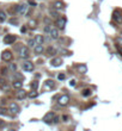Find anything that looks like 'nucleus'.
<instances>
[{"mask_svg": "<svg viewBox=\"0 0 122 131\" xmlns=\"http://www.w3.org/2000/svg\"><path fill=\"white\" fill-rule=\"evenodd\" d=\"M9 69L12 70V72H16V70H17V66H16V63H10V64H9Z\"/></svg>", "mask_w": 122, "mask_h": 131, "instance_id": "obj_25", "label": "nucleus"}, {"mask_svg": "<svg viewBox=\"0 0 122 131\" xmlns=\"http://www.w3.org/2000/svg\"><path fill=\"white\" fill-rule=\"evenodd\" d=\"M28 97V92L27 91H24V89H18V92H17V98L19 99V100H23V99H25Z\"/></svg>", "mask_w": 122, "mask_h": 131, "instance_id": "obj_11", "label": "nucleus"}, {"mask_svg": "<svg viewBox=\"0 0 122 131\" xmlns=\"http://www.w3.org/2000/svg\"><path fill=\"white\" fill-rule=\"evenodd\" d=\"M34 50H35V54H36V55H40V54H42V53L44 51V48H43L42 45H36V47L34 48Z\"/></svg>", "mask_w": 122, "mask_h": 131, "instance_id": "obj_17", "label": "nucleus"}, {"mask_svg": "<svg viewBox=\"0 0 122 131\" xmlns=\"http://www.w3.org/2000/svg\"><path fill=\"white\" fill-rule=\"evenodd\" d=\"M0 124H1V121H0Z\"/></svg>", "mask_w": 122, "mask_h": 131, "instance_id": "obj_39", "label": "nucleus"}, {"mask_svg": "<svg viewBox=\"0 0 122 131\" xmlns=\"http://www.w3.org/2000/svg\"><path fill=\"white\" fill-rule=\"evenodd\" d=\"M69 102V97L68 95H61L59 99H58V104L60 105V106H66L67 104Z\"/></svg>", "mask_w": 122, "mask_h": 131, "instance_id": "obj_3", "label": "nucleus"}, {"mask_svg": "<svg viewBox=\"0 0 122 131\" xmlns=\"http://www.w3.org/2000/svg\"><path fill=\"white\" fill-rule=\"evenodd\" d=\"M48 35H50V37H52L53 39L59 38V31H58V29H56V28H50V31H49V34H48Z\"/></svg>", "mask_w": 122, "mask_h": 131, "instance_id": "obj_12", "label": "nucleus"}, {"mask_svg": "<svg viewBox=\"0 0 122 131\" xmlns=\"http://www.w3.org/2000/svg\"><path fill=\"white\" fill-rule=\"evenodd\" d=\"M28 9H29V5L28 4H21L17 6V13L21 15V16H24L28 13Z\"/></svg>", "mask_w": 122, "mask_h": 131, "instance_id": "obj_2", "label": "nucleus"}, {"mask_svg": "<svg viewBox=\"0 0 122 131\" xmlns=\"http://www.w3.org/2000/svg\"><path fill=\"white\" fill-rule=\"evenodd\" d=\"M53 123H59V117H58V116H55V117H54V119H53Z\"/></svg>", "mask_w": 122, "mask_h": 131, "instance_id": "obj_30", "label": "nucleus"}, {"mask_svg": "<svg viewBox=\"0 0 122 131\" xmlns=\"http://www.w3.org/2000/svg\"><path fill=\"white\" fill-rule=\"evenodd\" d=\"M13 87H15L16 89H21V88L23 87V82H22V81H15V82H13Z\"/></svg>", "mask_w": 122, "mask_h": 131, "instance_id": "obj_19", "label": "nucleus"}, {"mask_svg": "<svg viewBox=\"0 0 122 131\" xmlns=\"http://www.w3.org/2000/svg\"><path fill=\"white\" fill-rule=\"evenodd\" d=\"M18 54H19V57L21 58H28L30 53H29V48L25 47V45H21L19 49H18Z\"/></svg>", "mask_w": 122, "mask_h": 131, "instance_id": "obj_1", "label": "nucleus"}, {"mask_svg": "<svg viewBox=\"0 0 122 131\" xmlns=\"http://www.w3.org/2000/svg\"><path fill=\"white\" fill-rule=\"evenodd\" d=\"M7 131H17V130H15V129H10V130H7Z\"/></svg>", "mask_w": 122, "mask_h": 131, "instance_id": "obj_38", "label": "nucleus"}, {"mask_svg": "<svg viewBox=\"0 0 122 131\" xmlns=\"http://www.w3.org/2000/svg\"><path fill=\"white\" fill-rule=\"evenodd\" d=\"M58 79H59V80H65V79H66V75H65V74H59V75H58Z\"/></svg>", "mask_w": 122, "mask_h": 131, "instance_id": "obj_27", "label": "nucleus"}, {"mask_svg": "<svg viewBox=\"0 0 122 131\" xmlns=\"http://www.w3.org/2000/svg\"><path fill=\"white\" fill-rule=\"evenodd\" d=\"M35 47H36L35 39H34V38H30V39H28V48H35Z\"/></svg>", "mask_w": 122, "mask_h": 131, "instance_id": "obj_18", "label": "nucleus"}, {"mask_svg": "<svg viewBox=\"0 0 122 131\" xmlns=\"http://www.w3.org/2000/svg\"><path fill=\"white\" fill-rule=\"evenodd\" d=\"M12 57H13V55H12V53H11L10 50H4L3 54H1V58H3L4 61H6V62L11 61Z\"/></svg>", "mask_w": 122, "mask_h": 131, "instance_id": "obj_5", "label": "nucleus"}, {"mask_svg": "<svg viewBox=\"0 0 122 131\" xmlns=\"http://www.w3.org/2000/svg\"><path fill=\"white\" fill-rule=\"evenodd\" d=\"M117 50H118V53H120V55H121V56H122V48H121V47H118V45H117Z\"/></svg>", "mask_w": 122, "mask_h": 131, "instance_id": "obj_32", "label": "nucleus"}, {"mask_svg": "<svg viewBox=\"0 0 122 131\" xmlns=\"http://www.w3.org/2000/svg\"><path fill=\"white\" fill-rule=\"evenodd\" d=\"M6 20V13L4 11H0V23H4Z\"/></svg>", "mask_w": 122, "mask_h": 131, "instance_id": "obj_22", "label": "nucleus"}, {"mask_svg": "<svg viewBox=\"0 0 122 131\" xmlns=\"http://www.w3.org/2000/svg\"><path fill=\"white\" fill-rule=\"evenodd\" d=\"M66 23H67L66 18H64V17L58 18V20H56V26H58V29L64 30V29H65V26H66Z\"/></svg>", "mask_w": 122, "mask_h": 131, "instance_id": "obj_7", "label": "nucleus"}, {"mask_svg": "<svg viewBox=\"0 0 122 131\" xmlns=\"http://www.w3.org/2000/svg\"><path fill=\"white\" fill-rule=\"evenodd\" d=\"M29 4H30V5H32V6H35V5H36V4H35V3H34V1H30V3H29Z\"/></svg>", "mask_w": 122, "mask_h": 131, "instance_id": "obj_37", "label": "nucleus"}, {"mask_svg": "<svg viewBox=\"0 0 122 131\" xmlns=\"http://www.w3.org/2000/svg\"><path fill=\"white\" fill-rule=\"evenodd\" d=\"M69 85H71V86H75V81H74V80H72Z\"/></svg>", "mask_w": 122, "mask_h": 131, "instance_id": "obj_33", "label": "nucleus"}, {"mask_svg": "<svg viewBox=\"0 0 122 131\" xmlns=\"http://www.w3.org/2000/svg\"><path fill=\"white\" fill-rule=\"evenodd\" d=\"M30 25H31V28H34L35 26V22H30Z\"/></svg>", "mask_w": 122, "mask_h": 131, "instance_id": "obj_35", "label": "nucleus"}, {"mask_svg": "<svg viewBox=\"0 0 122 131\" xmlns=\"http://www.w3.org/2000/svg\"><path fill=\"white\" fill-rule=\"evenodd\" d=\"M9 110H10L11 113L17 114V113L19 112V106H18V104H16V102H11V104L9 105Z\"/></svg>", "mask_w": 122, "mask_h": 131, "instance_id": "obj_8", "label": "nucleus"}, {"mask_svg": "<svg viewBox=\"0 0 122 131\" xmlns=\"http://www.w3.org/2000/svg\"><path fill=\"white\" fill-rule=\"evenodd\" d=\"M55 9L62 10V9H64V4H62L61 1H56V3H55Z\"/></svg>", "mask_w": 122, "mask_h": 131, "instance_id": "obj_24", "label": "nucleus"}, {"mask_svg": "<svg viewBox=\"0 0 122 131\" xmlns=\"http://www.w3.org/2000/svg\"><path fill=\"white\" fill-rule=\"evenodd\" d=\"M44 87H46L47 89H53V88L55 87V82H54L53 80H47V81L44 82Z\"/></svg>", "mask_w": 122, "mask_h": 131, "instance_id": "obj_14", "label": "nucleus"}, {"mask_svg": "<svg viewBox=\"0 0 122 131\" xmlns=\"http://www.w3.org/2000/svg\"><path fill=\"white\" fill-rule=\"evenodd\" d=\"M78 70H79L80 73H85V72H86V67H85V66H78Z\"/></svg>", "mask_w": 122, "mask_h": 131, "instance_id": "obj_26", "label": "nucleus"}, {"mask_svg": "<svg viewBox=\"0 0 122 131\" xmlns=\"http://www.w3.org/2000/svg\"><path fill=\"white\" fill-rule=\"evenodd\" d=\"M34 39H35V43H36L37 45H42V44H43V42H44V37H43V36H41V35H37Z\"/></svg>", "mask_w": 122, "mask_h": 131, "instance_id": "obj_15", "label": "nucleus"}, {"mask_svg": "<svg viewBox=\"0 0 122 131\" xmlns=\"http://www.w3.org/2000/svg\"><path fill=\"white\" fill-rule=\"evenodd\" d=\"M50 15H52V17H58L59 16L58 12H55V11H50Z\"/></svg>", "mask_w": 122, "mask_h": 131, "instance_id": "obj_29", "label": "nucleus"}, {"mask_svg": "<svg viewBox=\"0 0 122 131\" xmlns=\"http://www.w3.org/2000/svg\"><path fill=\"white\" fill-rule=\"evenodd\" d=\"M52 67H60L61 64H62V58H60V57H55V58H53L52 60Z\"/></svg>", "mask_w": 122, "mask_h": 131, "instance_id": "obj_13", "label": "nucleus"}, {"mask_svg": "<svg viewBox=\"0 0 122 131\" xmlns=\"http://www.w3.org/2000/svg\"><path fill=\"white\" fill-rule=\"evenodd\" d=\"M30 87H31L32 91H37V88H38V82H37V81H32V82L30 83Z\"/></svg>", "mask_w": 122, "mask_h": 131, "instance_id": "obj_20", "label": "nucleus"}, {"mask_svg": "<svg viewBox=\"0 0 122 131\" xmlns=\"http://www.w3.org/2000/svg\"><path fill=\"white\" fill-rule=\"evenodd\" d=\"M112 18L116 23H122V13L120 10H116L114 11V15H112Z\"/></svg>", "mask_w": 122, "mask_h": 131, "instance_id": "obj_9", "label": "nucleus"}, {"mask_svg": "<svg viewBox=\"0 0 122 131\" xmlns=\"http://www.w3.org/2000/svg\"><path fill=\"white\" fill-rule=\"evenodd\" d=\"M49 31H50V26H49V25L44 26V32H46V34H49Z\"/></svg>", "mask_w": 122, "mask_h": 131, "instance_id": "obj_28", "label": "nucleus"}, {"mask_svg": "<svg viewBox=\"0 0 122 131\" xmlns=\"http://www.w3.org/2000/svg\"><path fill=\"white\" fill-rule=\"evenodd\" d=\"M44 22H46V23H48V24H49V23H50V19H47V18H46V19H44Z\"/></svg>", "mask_w": 122, "mask_h": 131, "instance_id": "obj_36", "label": "nucleus"}, {"mask_svg": "<svg viewBox=\"0 0 122 131\" xmlns=\"http://www.w3.org/2000/svg\"><path fill=\"white\" fill-rule=\"evenodd\" d=\"M23 69H24L25 72H32V70L35 69V66H34V63H32L31 61H25V62L23 63Z\"/></svg>", "mask_w": 122, "mask_h": 131, "instance_id": "obj_6", "label": "nucleus"}, {"mask_svg": "<svg viewBox=\"0 0 122 131\" xmlns=\"http://www.w3.org/2000/svg\"><path fill=\"white\" fill-rule=\"evenodd\" d=\"M91 93H92V92H91V89L86 88V89H84V91L81 92V95H83V97H90V95H91Z\"/></svg>", "mask_w": 122, "mask_h": 131, "instance_id": "obj_21", "label": "nucleus"}, {"mask_svg": "<svg viewBox=\"0 0 122 131\" xmlns=\"http://www.w3.org/2000/svg\"><path fill=\"white\" fill-rule=\"evenodd\" d=\"M62 119H64V121H67V120H68V117H67L66 114H64V116H62Z\"/></svg>", "mask_w": 122, "mask_h": 131, "instance_id": "obj_31", "label": "nucleus"}, {"mask_svg": "<svg viewBox=\"0 0 122 131\" xmlns=\"http://www.w3.org/2000/svg\"><path fill=\"white\" fill-rule=\"evenodd\" d=\"M54 117H55V113H54V112H48V113L43 117V120H44L46 123H52L53 119H54Z\"/></svg>", "mask_w": 122, "mask_h": 131, "instance_id": "obj_10", "label": "nucleus"}, {"mask_svg": "<svg viewBox=\"0 0 122 131\" xmlns=\"http://www.w3.org/2000/svg\"><path fill=\"white\" fill-rule=\"evenodd\" d=\"M16 39H17V37L15 35H6L4 37V43L5 44H13L16 42Z\"/></svg>", "mask_w": 122, "mask_h": 131, "instance_id": "obj_4", "label": "nucleus"}, {"mask_svg": "<svg viewBox=\"0 0 122 131\" xmlns=\"http://www.w3.org/2000/svg\"><path fill=\"white\" fill-rule=\"evenodd\" d=\"M38 95V93H37V91H31L30 93H28V97L29 98H31V99H34V98H36Z\"/></svg>", "mask_w": 122, "mask_h": 131, "instance_id": "obj_23", "label": "nucleus"}, {"mask_svg": "<svg viewBox=\"0 0 122 131\" xmlns=\"http://www.w3.org/2000/svg\"><path fill=\"white\" fill-rule=\"evenodd\" d=\"M6 72H7V68H3V74H6Z\"/></svg>", "mask_w": 122, "mask_h": 131, "instance_id": "obj_34", "label": "nucleus"}, {"mask_svg": "<svg viewBox=\"0 0 122 131\" xmlns=\"http://www.w3.org/2000/svg\"><path fill=\"white\" fill-rule=\"evenodd\" d=\"M46 51H47V56H53L54 54H56V49L53 47H48Z\"/></svg>", "mask_w": 122, "mask_h": 131, "instance_id": "obj_16", "label": "nucleus"}]
</instances>
